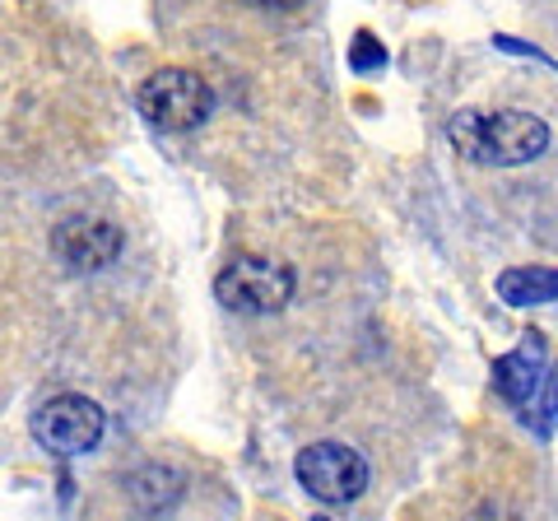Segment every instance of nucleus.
Returning a JSON list of instances; mask_svg holds the SVG:
<instances>
[{"instance_id":"7","label":"nucleus","mask_w":558,"mask_h":521,"mask_svg":"<svg viewBox=\"0 0 558 521\" xmlns=\"http://www.w3.org/2000/svg\"><path fill=\"white\" fill-rule=\"evenodd\" d=\"M498 299L512 307H535V303H554L558 293V275L549 266H521V270H502L498 275Z\"/></svg>"},{"instance_id":"4","label":"nucleus","mask_w":558,"mask_h":521,"mask_svg":"<svg viewBox=\"0 0 558 521\" xmlns=\"http://www.w3.org/2000/svg\"><path fill=\"white\" fill-rule=\"evenodd\" d=\"M102 428H108V414L94 396L80 391H61L33 410V438H38L51 457H84L102 443Z\"/></svg>"},{"instance_id":"1","label":"nucleus","mask_w":558,"mask_h":521,"mask_svg":"<svg viewBox=\"0 0 558 521\" xmlns=\"http://www.w3.org/2000/svg\"><path fill=\"white\" fill-rule=\"evenodd\" d=\"M447 141L451 149L470 163H484V168H521V163H535L539 154L549 149V121H539L531 112H475L465 108L451 117L447 126Z\"/></svg>"},{"instance_id":"6","label":"nucleus","mask_w":558,"mask_h":521,"mask_svg":"<svg viewBox=\"0 0 558 521\" xmlns=\"http://www.w3.org/2000/svg\"><path fill=\"white\" fill-rule=\"evenodd\" d=\"M51 252L75 275L108 270L121 256V229L102 215H65L57 229H51Z\"/></svg>"},{"instance_id":"3","label":"nucleus","mask_w":558,"mask_h":521,"mask_svg":"<svg viewBox=\"0 0 558 521\" xmlns=\"http://www.w3.org/2000/svg\"><path fill=\"white\" fill-rule=\"evenodd\" d=\"M140 117L149 126H159L168 135H186L209 121L215 112V94H209L205 75L186 71V65H168V71H154L145 84H140Z\"/></svg>"},{"instance_id":"8","label":"nucleus","mask_w":558,"mask_h":521,"mask_svg":"<svg viewBox=\"0 0 558 521\" xmlns=\"http://www.w3.org/2000/svg\"><path fill=\"white\" fill-rule=\"evenodd\" d=\"M131 498L140 512H163L182 498V471H168V465H145L140 475H131Z\"/></svg>"},{"instance_id":"11","label":"nucleus","mask_w":558,"mask_h":521,"mask_svg":"<svg viewBox=\"0 0 558 521\" xmlns=\"http://www.w3.org/2000/svg\"><path fill=\"white\" fill-rule=\"evenodd\" d=\"M252 5L256 10H299L303 0H252Z\"/></svg>"},{"instance_id":"9","label":"nucleus","mask_w":558,"mask_h":521,"mask_svg":"<svg viewBox=\"0 0 558 521\" xmlns=\"http://www.w3.org/2000/svg\"><path fill=\"white\" fill-rule=\"evenodd\" d=\"M498 391L508 396L512 405H526L531 401V391L545 381V368L526 354V350H517V354H508V359H498Z\"/></svg>"},{"instance_id":"2","label":"nucleus","mask_w":558,"mask_h":521,"mask_svg":"<svg viewBox=\"0 0 558 521\" xmlns=\"http://www.w3.org/2000/svg\"><path fill=\"white\" fill-rule=\"evenodd\" d=\"M299 275L275 256H233L215 275V299L238 317H275L293 303Z\"/></svg>"},{"instance_id":"5","label":"nucleus","mask_w":558,"mask_h":521,"mask_svg":"<svg viewBox=\"0 0 558 521\" xmlns=\"http://www.w3.org/2000/svg\"><path fill=\"white\" fill-rule=\"evenodd\" d=\"M293 475H299V484L312 498L330 502V508L363 498L368 494V484H373V471H368V461H363V451H354L349 443H312V447H303L299 461H293Z\"/></svg>"},{"instance_id":"10","label":"nucleus","mask_w":558,"mask_h":521,"mask_svg":"<svg viewBox=\"0 0 558 521\" xmlns=\"http://www.w3.org/2000/svg\"><path fill=\"white\" fill-rule=\"evenodd\" d=\"M349 61H354V71H373V65H381V47L373 33H359V47L349 51Z\"/></svg>"}]
</instances>
